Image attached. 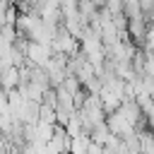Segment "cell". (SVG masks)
I'll use <instances>...</instances> for the list:
<instances>
[{
  "instance_id": "6da1fadb",
  "label": "cell",
  "mask_w": 154,
  "mask_h": 154,
  "mask_svg": "<svg viewBox=\"0 0 154 154\" xmlns=\"http://www.w3.org/2000/svg\"><path fill=\"white\" fill-rule=\"evenodd\" d=\"M51 51L53 53H65V55H72V53H77L79 51V41L63 26V24H58L55 26V31H53V38H51Z\"/></svg>"
},
{
  "instance_id": "7a4b0ae2",
  "label": "cell",
  "mask_w": 154,
  "mask_h": 154,
  "mask_svg": "<svg viewBox=\"0 0 154 154\" xmlns=\"http://www.w3.org/2000/svg\"><path fill=\"white\" fill-rule=\"evenodd\" d=\"M22 51H24V60H26L29 65H36V67H43V65L48 63V58L53 55L51 46L38 43V41H31V38H26V41H24Z\"/></svg>"
},
{
  "instance_id": "3957f363",
  "label": "cell",
  "mask_w": 154,
  "mask_h": 154,
  "mask_svg": "<svg viewBox=\"0 0 154 154\" xmlns=\"http://www.w3.org/2000/svg\"><path fill=\"white\" fill-rule=\"evenodd\" d=\"M103 123H106V128L113 132V135H118V137H125V135H130L132 130H135V125L116 108V111H111V113H106V118H103Z\"/></svg>"
},
{
  "instance_id": "277c9868",
  "label": "cell",
  "mask_w": 154,
  "mask_h": 154,
  "mask_svg": "<svg viewBox=\"0 0 154 154\" xmlns=\"http://www.w3.org/2000/svg\"><path fill=\"white\" fill-rule=\"evenodd\" d=\"M19 84V67L17 65H7L2 72H0V89H12Z\"/></svg>"
},
{
  "instance_id": "5b68a950",
  "label": "cell",
  "mask_w": 154,
  "mask_h": 154,
  "mask_svg": "<svg viewBox=\"0 0 154 154\" xmlns=\"http://www.w3.org/2000/svg\"><path fill=\"white\" fill-rule=\"evenodd\" d=\"M96 94H99V101H101V106H103L106 113H111V111L118 108V103H120V96H118V94H113V91H108V89H103V87H101Z\"/></svg>"
},
{
  "instance_id": "8992f818",
  "label": "cell",
  "mask_w": 154,
  "mask_h": 154,
  "mask_svg": "<svg viewBox=\"0 0 154 154\" xmlns=\"http://www.w3.org/2000/svg\"><path fill=\"white\" fill-rule=\"evenodd\" d=\"M96 10H99V7H96L94 0H77V12L87 19V24H89V19L96 14Z\"/></svg>"
},
{
  "instance_id": "52a82bcc",
  "label": "cell",
  "mask_w": 154,
  "mask_h": 154,
  "mask_svg": "<svg viewBox=\"0 0 154 154\" xmlns=\"http://www.w3.org/2000/svg\"><path fill=\"white\" fill-rule=\"evenodd\" d=\"M38 120H43V123H55V106H51V103H38Z\"/></svg>"
},
{
  "instance_id": "ba28073f",
  "label": "cell",
  "mask_w": 154,
  "mask_h": 154,
  "mask_svg": "<svg viewBox=\"0 0 154 154\" xmlns=\"http://www.w3.org/2000/svg\"><path fill=\"white\" fill-rule=\"evenodd\" d=\"M137 2H140V10H142L144 19H147V22H152V10H154V0H137Z\"/></svg>"
}]
</instances>
